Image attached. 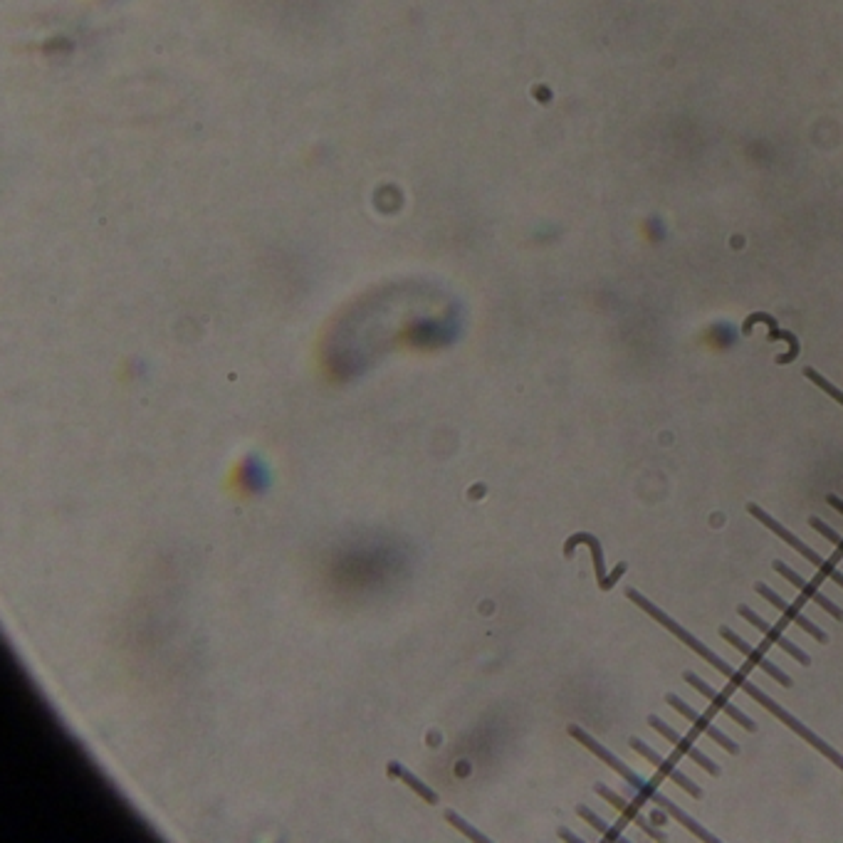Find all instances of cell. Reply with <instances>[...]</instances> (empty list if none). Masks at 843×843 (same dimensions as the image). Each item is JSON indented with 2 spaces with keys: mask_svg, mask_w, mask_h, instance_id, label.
Returning <instances> with one entry per match:
<instances>
[{
  "mask_svg": "<svg viewBox=\"0 0 843 843\" xmlns=\"http://www.w3.org/2000/svg\"><path fill=\"white\" fill-rule=\"evenodd\" d=\"M594 789H596V794H599L601 799H606V801H609L611 807H616L618 811H621V814H626L628 819L635 821V823H638V829H643V831H646L650 839H656V841H666V839H668V836H666L663 831H656V829H653V826H650V823L643 819V814H641V811H638V808H635L631 801H626L624 797H618V794H616V792H611L609 786L596 784Z\"/></svg>",
  "mask_w": 843,
  "mask_h": 843,
  "instance_id": "obj_10",
  "label": "cell"
},
{
  "mask_svg": "<svg viewBox=\"0 0 843 843\" xmlns=\"http://www.w3.org/2000/svg\"><path fill=\"white\" fill-rule=\"evenodd\" d=\"M650 821H653L656 826H663V823H666V816H663V814H653V816H650Z\"/></svg>",
  "mask_w": 843,
  "mask_h": 843,
  "instance_id": "obj_17",
  "label": "cell"
},
{
  "mask_svg": "<svg viewBox=\"0 0 843 843\" xmlns=\"http://www.w3.org/2000/svg\"><path fill=\"white\" fill-rule=\"evenodd\" d=\"M720 634H722V638H725L728 643H732V646L737 648L739 653H745V656H747V658H750L752 663L757 666V668H762L764 673H769V675H772L774 681L782 682L784 688H792V678H789L786 673H782V670L776 668L774 663H769V660L764 658V656H760V653H757V650H754V648H752L750 643H745V641H742V638H739V635L735 634V631H729L728 626H722V628H720Z\"/></svg>",
  "mask_w": 843,
  "mask_h": 843,
  "instance_id": "obj_9",
  "label": "cell"
},
{
  "mask_svg": "<svg viewBox=\"0 0 843 843\" xmlns=\"http://www.w3.org/2000/svg\"><path fill=\"white\" fill-rule=\"evenodd\" d=\"M774 569H776V571H779V574H782V577L786 579V581H792V584H794V587H797L799 591H801V594H807L808 599L814 601V603H819L821 609H823V611L826 613H831L833 618H836V621H843V611L841 609H839V606H836V603H833L831 599H826V596H823V594H821L819 589H816V587H814V584H808L807 579H801L797 574V571H794V569H789V566L784 564V562H774Z\"/></svg>",
  "mask_w": 843,
  "mask_h": 843,
  "instance_id": "obj_8",
  "label": "cell"
},
{
  "mask_svg": "<svg viewBox=\"0 0 843 843\" xmlns=\"http://www.w3.org/2000/svg\"><path fill=\"white\" fill-rule=\"evenodd\" d=\"M386 769H389V776H398V779H404L406 784L411 786V789L416 792L418 797L423 799V801H428V804H438V801H440L438 794H436V792H433V789H430L428 784H423V782L418 779L416 774L408 772V769H406L401 762H389V764H386Z\"/></svg>",
  "mask_w": 843,
  "mask_h": 843,
  "instance_id": "obj_11",
  "label": "cell"
},
{
  "mask_svg": "<svg viewBox=\"0 0 843 843\" xmlns=\"http://www.w3.org/2000/svg\"><path fill=\"white\" fill-rule=\"evenodd\" d=\"M747 512H750V515H754L757 520L762 522L764 527H769V530H772L774 534H776V537L782 540V542H786V544H789V547H794V549H797L799 555L804 556L807 562H811V564H814V566H819L821 571H826V574H831L833 566L829 564V562H826L823 556L816 555V552H814L811 547H807V544L801 542L799 537H794V534H792V532L786 530V527H782V524H779V522L774 520L772 515H767V512H764V509L760 508V505H747Z\"/></svg>",
  "mask_w": 843,
  "mask_h": 843,
  "instance_id": "obj_1",
  "label": "cell"
},
{
  "mask_svg": "<svg viewBox=\"0 0 843 843\" xmlns=\"http://www.w3.org/2000/svg\"><path fill=\"white\" fill-rule=\"evenodd\" d=\"M577 544H589L591 547V556H594V566H596V579H599V587L603 591L613 589V584L618 581V579L624 577L626 564L616 566V571L613 574H606V564H603V552H601V542L594 537V534H587V532H581V534H574L569 542L564 544V556L574 555V549H577Z\"/></svg>",
  "mask_w": 843,
  "mask_h": 843,
  "instance_id": "obj_2",
  "label": "cell"
},
{
  "mask_svg": "<svg viewBox=\"0 0 843 843\" xmlns=\"http://www.w3.org/2000/svg\"><path fill=\"white\" fill-rule=\"evenodd\" d=\"M577 814H579V816H581V819L587 821V823H591V826H594V829H596V831H601V833H603V836H606V839H613V841H616V839H618V836H616V833H611V826H609V823H606V821H603V819H599V816H596V814H594V811H591V808H587V807H577Z\"/></svg>",
  "mask_w": 843,
  "mask_h": 843,
  "instance_id": "obj_14",
  "label": "cell"
},
{
  "mask_svg": "<svg viewBox=\"0 0 843 843\" xmlns=\"http://www.w3.org/2000/svg\"><path fill=\"white\" fill-rule=\"evenodd\" d=\"M648 725H650V728L656 729V732H660V735H663V737L668 739V742H673V745H675V747H678V750H681L682 754H688L690 760H695V762H697V764H700V767H703L705 772H710V774H713V776H717V774H720V767H717V764L713 762L710 757H705L703 750H697V747H695V745H693V742H690V739L681 737V735H678L675 729L670 728V725H666V722H663L660 717L650 715V717H648Z\"/></svg>",
  "mask_w": 843,
  "mask_h": 843,
  "instance_id": "obj_4",
  "label": "cell"
},
{
  "mask_svg": "<svg viewBox=\"0 0 843 843\" xmlns=\"http://www.w3.org/2000/svg\"><path fill=\"white\" fill-rule=\"evenodd\" d=\"M737 613L739 616H742V618H747V621H750L752 626H757V628H760V631H762L764 635H767V638H769V641H772L774 646H779L782 648V650H784V653H789V656H792V658L794 660H799V663H801V666H808V656L807 653H804V650H801V648H797L794 646V643H792V641H789V638H784V635L779 634V631H776V628H772V626L767 624V621H764L762 616H760V613H754L750 609V606H739L737 609Z\"/></svg>",
  "mask_w": 843,
  "mask_h": 843,
  "instance_id": "obj_7",
  "label": "cell"
},
{
  "mask_svg": "<svg viewBox=\"0 0 843 843\" xmlns=\"http://www.w3.org/2000/svg\"><path fill=\"white\" fill-rule=\"evenodd\" d=\"M804 376H807L808 382H814V383H816V386H819L821 391H826V393H829V396H831L833 401H839V404L843 406V391H841V389H836V386H833L831 382H826V379H823V376H821L819 371H816V369H811V366H808V369H804Z\"/></svg>",
  "mask_w": 843,
  "mask_h": 843,
  "instance_id": "obj_13",
  "label": "cell"
},
{
  "mask_svg": "<svg viewBox=\"0 0 843 843\" xmlns=\"http://www.w3.org/2000/svg\"><path fill=\"white\" fill-rule=\"evenodd\" d=\"M808 524H811L814 530L819 532V534H823V537H826L829 542L836 544V547H839V549H841V552H843V537H841V534H839V532H833L831 527H829L826 522H821L819 517H811V520H808Z\"/></svg>",
  "mask_w": 843,
  "mask_h": 843,
  "instance_id": "obj_15",
  "label": "cell"
},
{
  "mask_svg": "<svg viewBox=\"0 0 843 843\" xmlns=\"http://www.w3.org/2000/svg\"><path fill=\"white\" fill-rule=\"evenodd\" d=\"M631 750L638 752L641 757H646V760H648V762H650V764H656V767H658V769H660V774H666V776H670V779H673L675 784L681 786L682 792H688L690 797H695V799L703 797V789H700V786L695 784V782H690V779H688V776H685V774H682L681 769L675 767V764H670L668 760H666V757H660L658 752L650 750V747H648L646 742H641V739H638V737H634V739H631Z\"/></svg>",
  "mask_w": 843,
  "mask_h": 843,
  "instance_id": "obj_3",
  "label": "cell"
},
{
  "mask_svg": "<svg viewBox=\"0 0 843 843\" xmlns=\"http://www.w3.org/2000/svg\"><path fill=\"white\" fill-rule=\"evenodd\" d=\"M666 703H668L670 707H673V710H678V713H681L682 717H688V720L693 722L695 728L700 729V732H705L707 737H713V739H715V742H717V745H722V750H728L729 754H737V752H739L737 742H732V739H729L728 735L722 732V729H717L715 725H710V722H707L705 717L697 715V713H695L693 707H690V705H688V703H682V700H681V697H678V695H673V693L666 695Z\"/></svg>",
  "mask_w": 843,
  "mask_h": 843,
  "instance_id": "obj_5",
  "label": "cell"
},
{
  "mask_svg": "<svg viewBox=\"0 0 843 843\" xmlns=\"http://www.w3.org/2000/svg\"><path fill=\"white\" fill-rule=\"evenodd\" d=\"M754 589H757V594H762L764 599L769 601V603H772V606H776V609H779V611L782 613H786V616H789V618H792V621H794V624L799 626V628H801V631H807L808 635H814V638H816V641H819V643H826V641H829V635L823 634V631H821L819 626H814L811 624V621H808L807 616H804V613L801 611H797V609H794V606H792V603H789V601L786 599H782V596H779V594H776V591H772L769 589V587H767V584H757V587H754Z\"/></svg>",
  "mask_w": 843,
  "mask_h": 843,
  "instance_id": "obj_6",
  "label": "cell"
},
{
  "mask_svg": "<svg viewBox=\"0 0 843 843\" xmlns=\"http://www.w3.org/2000/svg\"><path fill=\"white\" fill-rule=\"evenodd\" d=\"M445 819L451 821V823H453V826H455V829H458V831L465 833V836H468L470 841H483V843L487 841L485 833H480V831H477V829H475V826H470L468 821L461 819V816H458V814H455L453 808H448V811H445Z\"/></svg>",
  "mask_w": 843,
  "mask_h": 843,
  "instance_id": "obj_12",
  "label": "cell"
},
{
  "mask_svg": "<svg viewBox=\"0 0 843 843\" xmlns=\"http://www.w3.org/2000/svg\"><path fill=\"white\" fill-rule=\"evenodd\" d=\"M559 836H562V839H566V841H579L577 836L569 831V829H562V831H559Z\"/></svg>",
  "mask_w": 843,
  "mask_h": 843,
  "instance_id": "obj_16",
  "label": "cell"
}]
</instances>
